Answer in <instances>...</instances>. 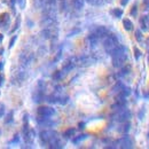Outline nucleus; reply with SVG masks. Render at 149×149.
I'll return each mask as SVG.
<instances>
[{"label": "nucleus", "instance_id": "nucleus-1", "mask_svg": "<svg viewBox=\"0 0 149 149\" xmlns=\"http://www.w3.org/2000/svg\"><path fill=\"white\" fill-rule=\"evenodd\" d=\"M111 57H112V65L115 68H123L125 65L127 58H129L127 49L124 46L119 45L118 48L111 54Z\"/></svg>", "mask_w": 149, "mask_h": 149}, {"label": "nucleus", "instance_id": "nucleus-2", "mask_svg": "<svg viewBox=\"0 0 149 149\" xmlns=\"http://www.w3.org/2000/svg\"><path fill=\"white\" fill-rule=\"evenodd\" d=\"M120 44L118 42V39L115 37L113 35H108L107 37H104V40H103V48L104 51L111 55L112 53L118 48Z\"/></svg>", "mask_w": 149, "mask_h": 149}, {"label": "nucleus", "instance_id": "nucleus-3", "mask_svg": "<svg viewBox=\"0 0 149 149\" xmlns=\"http://www.w3.org/2000/svg\"><path fill=\"white\" fill-rule=\"evenodd\" d=\"M28 77V72L25 70V67L21 65L19 68L15 69V71L13 72V83L15 84H22Z\"/></svg>", "mask_w": 149, "mask_h": 149}, {"label": "nucleus", "instance_id": "nucleus-4", "mask_svg": "<svg viewBox=\"0 0 149 149\" xmlns=\"http://www.w3.org/2000/svg\"><path fill=\"white\" fill-rule=\"evenodd\" d=\"M58 35V29L56 26V24L54 25H51V26H46L42 29L41 31V36L45 38V39H55Z\"/></svg>", "mask_w": 149, "mask_h": 149}, {"label": "nucleus", "instance_id": "nucleus-5", "mask_svg": "<svg viewBox=\"0 0 149 149\" xmlns=\"http://www.w3.org/2000/svg\"><path fill=\"white\" fill-rule=\"evenodd\" d=\"M132 113L130 110L127 109H120V110H117L116 115H115V120L118 122V123H124V122H127L131 118Z\"/></svg>", "mask_w": 149, "mask_h": 149}, {"label": "nucleus", "instance_id": "nucleus-6", "mask_svg": "<svg viewBox=\"0 0 149 149\" xmlns=\"http://www.w3.org/2000/svg\"><path fill=\"white\" fill-rule=\"evenodd\" d=\"M57 133L54 132V131H41L40 132V134H39V139H40V142L42 143V145H48V142L52 140V138L56 135Z\"/></svg>", "mask_w": 149, "mask_h": 149}, {"label": "nucleus", "instance_id": "nucleus-7", "mask_svg": "<svg viewBox=\"0 0 149 149\" xmlns=\"http://www.w3.org/2000/svg\"><path fill=\"white\" fill-rule=\"evenodd\" d=\"M117 147L118 148H123V149H127L132 148L133 147V141L129 135H124L122 136L120 139H118L117 141Z\"/></svg>", "mask_w": 149, "mask_h": 149}, {"label": "nucleus", "instance_id": "nucleus-8", "mask_svg": "<svg viewBox=\"0 0 149 149\" xmlns=\"http://www.w3.org/2000/svg\"><path fill=\"white\" fill-rule=\"evenodd\" d=\"M10 15L8 13H2L0 15V30H3V31H7L9 25H10Z\"/></svg>", "mask_w": 149, "mask_h": 149}, {"label": "nucleus", "instance_id": "nucleus-9", "mask_svg": "<svg viewBox=\"0 0 149 149\" xmlns=\"http://www.w3.org/2000/svg\"><path fill=\"white\" fill-rule=\"evenodd\" d=\"M38 115L42 116V117H52L55 115V110L52 107H47V106H41L38 108Z\"/></svg>", "mask_w": 149, "mask_h": 149}, {"label": "nucleus", "instance_id": "nucleus-10", "mask_svg": "<svg viewBox=\"0 0 149 149\" xmlns=\"http://www.w3.org/2000/svg\"><path fill=\"white\" fill-rule=\"evenodd\" d=\"M54 24H56V15H44L42 19L40 21V25L42 28L51 26Z\"/></svg>", "mask_w": 149, "mask_h": 149}, {"label": "nucleus", "instance_id": "nucleus-11", "mask_svg": "<svg viewBox=\"0 0 149 149\" xmlns=\"http://www.w3.org/2000/svg\"><path fill=\"white\" fill-rule=\"evenodd\" d=\"M32 60H33V55L31 54V53H22L21 56H19V62H21V65H23V67H28V65H30V63L32 62Z\"/></svg>", "mask_w": 149, "mask_h": 149}, {"label": "nucleus", "instance_id": "nucleus-12", "mask_svg": "<svg viewBox=\"0 0 149 149\" xmlns=\"http://www.w3.org/2000/svg\"><path fill=\"white\" fill-rule=\"evenodd\" d=\"M94 35H96L99 38H104L109 35V30L106 26H97L93 31Z\"/></svg>", "mask_w": 149, "mask_h": 149}, {"label": "nucleus", "instance_id": "nucleus-13", "mask_svg": "<svg viewBox=\"0 0 149 149\" xmlns=\"http://www.w3.org/2000/svg\"><path fill=\"white\" fill-rule=\"evenodd\" d=\"M99 39H100V38L97 37L96 35L91 33V35L87 37V42H88V45H90L91 47H95V46L97 45V42H99Z\"/></svg>", "mask_w": 149, "mask_h": 149}, {"label": "nucleus", "instance_id": "nucleus-14", "mask_svg": "<svg viewBox=\"0 0 149 149\" xmlns=\"http://www.w3.org/2000/svg\"><path fill=\"white\" fill-rule=\"evenodd\" d=\"M140 26L142 31H147L149 26V16H142L140 19Z\"/></svg>", "mask_w": 149, "mask_h": 149}, {"label": "nucleus", "instance_id": "nucleus-15", "mask_svg": "<svg viewBox=\"0 0 149 149\" xmlns=\"http://www.w3.org/2000/svg\"><path fill=\"white\" fill-rule=\"evenodd\" d=\"M123 26H124V29H125L126 31H132V30H133V23H132V21L129 19H123Z\"/></svg>", "mask_w": 149, "mask_h": 149}, {"label": "nucleus", "instance_id": "nucleus-16", "mask_svg": "<svg viewBox=\"0 0 149 149\" xmlns=\"http://www.w3.org/2000/svg\"><path fill=\"white\" fill-rule=\"evenodd\" d=\"M87 138H88V135H87V134H80V135H78V136H74V139H72V142H74V145H78L79 142H81V141L86 140Z\"/></svg>", "mask_w": 149, "mask_h": 149}, {"label": "nucleus", "instance_id": "nucleus-17", "mask_svg": "<svg viewBox=\"0 0 149 149\" xmlns=\"http://www.w3.org/2000/svg\"><path fill=\"white\" fill-rule=\"evenodd\" d=\"M111 14L116 17V19H120V17L123 16L124 12H123L122 8H113V9H111Z\"/></svg>", "mask_w": 149, "mask_h": 149}, {"label": "nucleus", "instance_id": "nucleus-18", "mask_svg": "<svg viewBox=\"0 0 149 149\" xmlns=\"http://www.w3.org/2000/svg\"><path fill=\"white\" fill-rule=\"evenodd\" d=\"M42 99H44L42 90H38V91H36V93L33 94V101H35V102H40V101H42Z\"/></svg>", "mask_w": 149, "mask_h": 149}, {"label": "nucleus", "instance_id": "nucleus-19", "mask_svg": "<svg viewBox=\"0 0 149 149\" xmlns=\"http://www.w3.org/2000/svg\"><path fill=\"white\" fill-rule=\"evenodd\" d=\"M72 5L76 9L80 10L85 5V0H72Z\"/></svg>", "mask_w": 149, "mask_h": 149}, {"label": "nucleus", "instance_id": "nucleus-20", "mask_svg": "<svg viewBox=\"0 0 149 149\" xmlns=\"http://www.w3.org/2000/svg\"><path fill=\"white\" fill-rule=\"evenodd\" d=\"M131 129V124L129 122H124L123 123V125H122V129H118V131L120 132V133H124V134H126Z\"/></svg>", "mask_w": 149, "mask_h": 149}, {"label": "nucleus", "instance_id": "nucleus-21", "mask_svg": "<svg viewBox=\"0 0 149 149\" xmlns=\"http://www.w3.org/2000/svg\"><path fill=\"white\" fill-rule=\"evenodd\" d=\"M33 5L38 9H42L44 6L46 5V0H33Z\"/></svg>", "mask_w": 149, "mask_h": 149}, {"label": "nucleus", "instance_id": "nucleus-22", "mask_svg": "<svg viewBox=\"0 0 149 149\" xmlns=\"http://www.w3.org/2000/svg\"><path fill=\"white\" fill-rule=\"evenodd\" d=\"M74 133H76V129H69V130H67L63 133V136H64L65 139H69V138L74 136Z\"/></svg>", "mask_w": 149, "mask_h": 149}, {"label": "nucleus", "instance_id": "nucleus-23", "mask_svg": "<svg viewBox=\"0 0 149 149\" xmlns=\"http://www.w3.org/2000/svg\"><path fill=\"white\" fill-rule=\"evenodd\" d=\"M135 39H136V41H139V42H142L143 41V36H142V30H140V29H138L136 31H135Z\"/></svg>", "mask_w": 149, "mask_h": 149}, {"label": "nucleus", "instance_id": "nucleus-24", "mask_svg": "<svg viewBox=\"0 0 149 149\" xmlns=\"http://www.w3.org/2000/svg\"><path fill=\"white\" fill-rule=\"evenodd\" d=\"M64 72H63V71H62V70H61V71H56L55 74H53V79H54V80H57V81H58V80H61V79H62V78H63V77H64Z\"/></svg>", "mask_w": 149, "mask_h": 149}, {"label": "nucleus", "instance_id": "nucleus-25", "mask_svg": "<svg viewBox=\"0 0 149 149\" xmlns=\"http://www.w3.org/2000/svg\"><path fill=\"white\" fill-rule=\"evenodd\" d=\"M19 24H21V17H19V16H17V17H16V23H15V25L13 26V29L10 30V33H14V32H15V31L19 29Z\"/></svg>", "mask_w": 149, "mask_h": 149}, {"label": "nucleus", "instance_id": "nucleus-26", "mask_svg": "<svg viewBox=\"0 0 149 149\" xmlns=\"http://www.w3.org/2000/svg\"><path fill=\"white\" fill-rule=\"evenodd\" d=\"M130 70H131L130 67H124V69H122V70H120V72H119L118 74H119L120 77H123V76H126V74L130 72Z\"/></svg>", "mask_w": 149, "mask_h": 149}, {"label": "nucleus", "instance_id": "nucleus-27", "mask_svg": "<svg viewBox=\"0 0 149 149\" xmlns=\"http://www.w3.org/2000/svg\"><path fill=\"white\" fill-rule=\"evenodd\" d=\"M13 115H14V112L13 111L8 112V115H7V117H6V120H5L6 124H9V123L13 122Z\"/></svg>", "mask_w": 149, "mask_h": 149}, {"label": "nucleus", "instance_id": "nucleus-28", "mask_svg": "<svg viewBox=\"0 0 149 149\" xmlns=\"http://www.w3.org/2000/svg\"><path fill=\"white\" fill-rule=\"evenodd\" d=\"M133 52H134V57H135V60H139L140 57H141V51L139 49V48H134L133 49Z\"/></svg>", "mask_w": 149, "mask_h": 149}, {"label": "nucleus", "instance_id": "nucleus-29", "mask_svg": "<svg viewBox=\"0 0 149 149\" xmlns=\"http://www.w3.org/2000/svg\"><path fill=\"white\" fill-rule=\"evenodd\" d=\"M136 14H138V5L135 3V5H133V7L131 9V15L132 16H136Z\"/></svg>", "mask_w": 149, "mask_h": 149}, {"label": "nucleus", "instance_id": "nucleus-30", "mask_svg": "<svg viewBox=\"0 0 149 149\" xmlns=\"http://www.w3.org/2000/svg\"><path fill=\"white\" fill-rule=\"evenodd\" d=\"M16 39H17V36H14V37L10 39V41H9V45H8V47H9V48H12V47L14 46V44H15Z\"/></svg>", "mask_w": 149, "mask_h": 149}, {"label": "nucleus", "instance_id": "nucleus-31", "mask_svg": "<svg viewBox=\"0 0 149 149\" xmlns=\"http://www.w3.org/2000/svg\"><path fill=\"white\" fill-rule=\"evenodd\" d=\"M3 113H5V104L0 103V118L3 116Z\"/></svg>", "mask_w": 149, "mask_h": 149}, {"label": "nucleus", "instance_id": "nucleus-32", "mask_svg": "<svg viewBox=\"0 0 149 149\" xmlns=\"http://www.w3.org/2000/svg\"><path fill=\"white\" fill-rule=\"evenodd\" d=\"M19 141V134H15V138H13V140L10 141V143H17Z\"/></svg>", "mask_w": 149, "mask_h": 149}, {"label": "nucleus", "instance_id": "nucleus-33", "mask_svg": "<svg viewBox=\"0 0 149 149\" xmlns=\"http://www.w3.org/2000/svg\"><path fill=\"white\" fill-rule=\"evenodd\" d=\"M85 1H87V2L91 3V5H95V3L97 2V0H85Z\"/></svg>", "mask_w": 149, "mask_h": 149}, {"label": "nucleus", "instance_id": "nucleus-34", "mask_svg": "<svg viewBox=\"0 0 149 149\" xmlns=\"http://www.w3.org/2000/svg\"><path fill=\"white\" fill-rule=\"evenodd\" d=\"M129 1H130V0H122V1H120V3H122V6H126Z\"/></svg>", "mask_w": 149, "mask_h": 149}, {"label": "nucleus", "instance_id": "nucleus-35", "mask_svg": "<svg viewBox=\"0 0 149 149\" xmlns=\"http://www.w3.org/2000/svg\"><path fill=\"white\" fill-rule=\"evenodd\" d=\"M3 79H5V78H3V76L0 74V86H1V85H2V83H3Z\"/></svg>", "mask_w": 149, "mask_h": 149}, {"label": "nucleus", "instance_id": "nucleus-36", "mask_svg": "<svg viewBox=\"0 0 149 149\" xmlns=\"http://www.w3.org/2000/svg\"><path fill=\"white\" fill-rule=\"evenodd\" d=\"M84 126H85L84 123H80V124H79V129H84Z\"/></svg>", "mask_w": 149, "mask_h": 149}, {"label": "nucleus", "instance_id": "nucleus-37", "mask_svg": "<svg viewBox=\"0 0 149 149\" xmlns=\"http://www.w3.org/2000/svg\"><path fill=\"white\" fill-rule=\"evenodd\" d=\"M2 38H3V36H2V35H0V42L2 41Z\"/></svg>", "mask_w": 149, "mask_h": 149}, {"label": "nucleus", "instance_id": "nucleus-38", "mask_svg": "<svg viewBox=\"0 0 149 149\" xmlns=\"http://www.w3.org/2000/svg\"><path fill=\"white\" fill-rule=\"evenodd\" d=\"M2 68V62H0V69Z\"/></svg>", "mask_w": 149, "mask_h": 149}, {"label": "nucleus", "instance_id": "nucleus-39", "mask_svg": "<svg viewBox=\"0 0 149 149\" xmlns=\"http://www.w3.org/2000/svg\"><path fill=\"white\" fill-rule=\"evenodd\" d=\"M147 138H148V140H149V131H148V134H147Z\"/></svg>", "mask_w": 149, "mask_h": 149}]
</instances>
